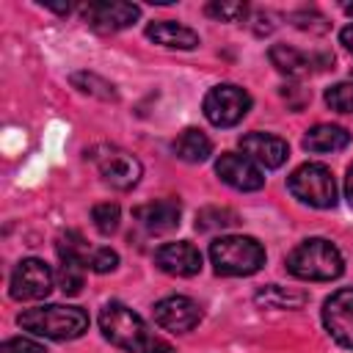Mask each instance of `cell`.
I'll use <instances>...</instances> for the list:
<instances>
[{"mask_svg": "<svg viewBox=\"0 0 353 353\" xmlns=\"http://www.w3.org/2000/svg\"><path fill=\"white\" fill-rule=\"evenodd\" d=\"M99 328L105 339H110L116 347L127 353H174L171 345L154 336L143 323V317L127 309L124 303H116V301L105 303L99 312Z\"/></svg>", "mask_w": 353, "mask_h": 353, "instance_id": "cell-1", "label": "cell"}, {"mask_svg": "<svg viewBox=\"0 0 353 353\" xmlns=\"http://www.w3.org/2000/svg\"><path fill=\"white\" fill-rule=\"evenodd\" d=\"M17 323L44 339H55V342H66V339H77L83 336V331L88 328V314L80 306H63V303H50V306H36V309H25L19 312Z\"/></svg>", "mask_w": 353, "mask_h": 353, "instance_id": "cell-2", "label": "cell"}, {"mask_svg": "<svg viewBox=\"0 0 353 353\" xmlns=\"http://www.w3.org/2000/svg\"><path fill=\"white\" fill-rule=\"evenodd\" d=\"M287 270L303 281H331L345 270L342 254L331 240L309 237L287 256Z\"/></svg>", "mask_w": 353, "mask_h": 353, "instance_id": "cell-3", "label": "cell"}, {"mask_svg": "<svg viewBox=\"0 0 353 353\" xmlns=\"http://www.w3.org/2000/svg\"><path fill=\"white\" fill-rule=\"evenodd\" d=\"M210 259L218 276H251L265 265V248L254 237L226 234L212 240Z\"/></svg>", "mask_w": 353, "mask_h": 353, "instance_id": "cell-4", "label": "cell"}, {"mask_svg": "<svg viewBox=\"0 0 353 353\" xmlns=\"http://www.w3.org/2000/svg\"><path fill=\"white\" fill-rule=\"evenodd\" d=\"M290 193L317 210H328L336 204V182L328 165L323 163H303L301 168H295L287 179Z\"/></svg>", "mask_w": 353, "mask_h": 353, "instance_id": "cell-5", "label": "cell"}, {"mask_svg": "<svg viewBox=\"0 0 353 353\" xmlns=\"http://www.w3.org/2000/svg\"><path fill=\"white\" fill-rule=\"evenodd\" d=\"M248 108H251L248 91H243L240 85H232V83L215 85L204 97V116L215 127H234L248 113Z\"/></svg>", "mask_w": 353, "mask_h": 353, "instance_id": "cell-6", "label": "cell"}, {"mask_svg": "<svg viewBox=\"0 0 353 353\" xmlns=\"http://www.w3.org/2000/svg\"><path fill=\"white\" fill-rule=\"evenodd\" d=\"M91 160L97 163L99 176L116 190H130L141 179L138 157H132L130 152H124L119 146H97V149H91Z\"/></svg>", "mask_w": 353, "mask_h": 353, "instance_id": "cell-7", "label": "cell"}, {"mask_svg": "<svg viewBox=\"0 0 353 353\" xmlns=\"http://www.w3.org/2000/svg\"><path fill=\"white\" fill-rule=\"evenodd\" d=\"M52 270L41 259H22L11 273V298L14 301H41L52 290Z\"/></svg>", "mask_w": 353, "mask_h": 353, "instance_id": "cell-8", "label": "cell"}, {"mask_svg": "<svg viewBox=\"0 0 353 353\" xmlns=\"http://www.w3.org/2000/svg\"><path fill=\"white\" fill-rule=\"evenodd\" d=\"M323 323L342 347H353V287L336 290L323 303Z\"/></svg>", "mask_w": 353, "mask_h": 353, "instance_id": "cell-9", "label": "cell"}, {"mask_svg": "<svg viewBox=\"0 0 353 353\" xmlns=\"http://www.w3.org/2000/svg\"><path fill=\"white\" fill-rule=\"evenodd\" d=\"M154 323L165 331L185 334L201 323V309L196 301H190L185 295H168L154 303Z\"/></svg>", "mask_w": 353, "mask_h": 353, "instance_id": "cell-10", "label": "cell"}, {"mask_svg": "<svg viewBox=\"0 0 353 353\" xmlns=\"http://www.w3.org/2000/svg\"><path fill=\"white\" fill-rule=\"evenodd\" d=\"M85 14V22L97 30V33H116V30H124L130 28L138 17H141V8L132 6V3H88L83 8Z\"/></svg>", "mask_w": 353, "mask_h": 353, "instance_id": "cell-11", "label": "cell"}, {"mask_svg": "<svg viewBox=\"0 0 353 353\" xmlns=\"http://www.w3.org/2000/svg\"><path fill=\"white\" fill-rule=\"evenodd\" d=\"M215 174H218L229 188L243 190V193L259 190V188L265 185V176H262V171L254 165V160H248V157H243V154H234V152H226V154L218 157Z\"/></svg>", "mask_w": 353, "mask_h": 353, "instance_id": "cell-12", "label": "cell"}, {"mask_svg": "<svg viewBox=\"0 0 353 353\" xmlns=\"http://www.w3.org/2000/svg\"><path fill=\"white\" fill-rule=\"evenodd\" d=\"M179 215H182V207H179L176 199H157V201L138 204L132 210V218L149 234H165V232L176 229L179 226Z\"/></svg>", "mask_w": 353, "mask_h": 353, "instance_id": "cell-13", "label": "cell"}, {"mask_svg": "<svg viewBox=\"0 0 353 353\" xmlns=\"http://www.w3.org/2000/svg\"><path fill=\"white\" fill-rule=\"evenodd\" d=\"M154 265L168 276H196L201 270V254L190 243H165L154 251Z\"/></svg>", "mask_w": 353, "mask_h": 353, "instance_id": "cell-14", "label": "cell"}, {"mask_svg": "<svg viewBox=\"0 0 353 353\" xmlns=\"http://www.w3.org/2000/svg\"><path fill=\"white\" fill-rule=\"evenodd\" d=\"M240 149L245 152L248 160L265 165V168H279L290 149H287V141H281L279 135H270V132H248L240 138Z\"/></svg>", "mask_w": 353, "mask_h": 353, "instance_id": "cell-15", "label": "cell"}, {"mask_svg": "<svg viewBox=\"0 0 353 353\" xmlns=\"http://www.w3.org/2000/svg\"><path fill=\"white\" fill-rule=\"evenodd\" d=\"M146 36L154 41V44H163V47H174V50H193L199 44V33L174 22V19H160V22H152L146 28Z\"/></svg>", "mask_w": 353, "mask_h": 353, "instance_id": "cell-16", "label": "cell"}, {"mask_svg": "<svg viewBox=\"0 0 353 353\" xmlns=\"http://www.w3.org/2000/svg\"><path fill=\"white\" fill-rule=\"evenodd\" d=\"M350 143V132L339 124H317L303 135L306 152H342Z\"/></svg>", "mask_w": 353, "mask_h": 353, "instance_id": "cell-17", "label": "cell"}, {"mask_svg": "<svg viewBox=\"0 0 353 353\" xmlns=\"http://www.w3.org/2000/svg\"><path fill=\"white\" fill-rule=\"evenodd\" d=\"M268 55H270V63H273L279 72L290 74V77H303V74H309V72L314 69V63H317V58H312V55H306V52H301V50H295V47H290V44H273Z\"/></svg>", "mask_w": 353, "mask_h": 353, "instance_id": "cell-18", "label": "cell"}, {"mask_svg": "<svg viewBox=\"0 0 353 353\" xmlns=\"http://www.w3.org/2000/svg\"><path fill=\"white\" fill-rule=\"evenodd\" d=\"M171 149H174V154H176L179 160H185V163H204V160L212 154V141H210L201 130L190 127V130H185V132H179V135L174 138Z\"/></svg>", "mask_w": 353, "mask_h": 353, "instance_id": "cell-19", "label": "cell"}, {"mask_svg": "<svg viewBox=\"0 0 353 353\" xmlns=\"http://www.w3.org/2000/svg\"><path fill=\"white\" fill-rule=\"evenodd\" d=\"M256 306H265V309H301L309 295L301 292V290H290V287H279V284H268L265 290H259L254 295Z\"/></svg>", "mask_w": 353, "mask_h": 353, "instance_id": "cell-20", "label": "cell"}, {"mask_svg": "<svg viewBox=\"0 0 353 353\" xmlns=\"http://www.w3.org/2000/svg\"><path fill=\"white\" fill-rule=\"evenodd\" d=\"M55 251H58L61 262H77L83 268H88L91 254H94V248L83 240L80 232H61L55 240Z\"/></svg>", "mask_w": 353, "mask_h": 353, "instance_id": "cell-21", "label": "cell"}, {"mask_svg": "<svg viewBox=\"0 0 353 353\" xmlns=\"http://www.w3.org/2000/svg\"><path fill=\"white\" fill-rule=\"evenodd\" d=\"M237 223V212L229 207H201L196 212V229L199 232H215V229H229Z\"/></svg>", "mask_w": 353, "mask_h": 353, "instance_id": "cell-22", "label": "cell"}, {"mask_svg": "<svg viewBox=\"0 0 353 353\" xmlns=\"http://www.w3.org/2000/svg\"><path fill=\"white\" fill-rule=\"evenodd\" d=\"M69 80H72V85L80 88L83 94H91V97L105 99V102H113V99H116V88H113L108 80H102L99 74H94V72H74Z\"/></svg>", "mask_w": 353, "mask_h": 353, "instance_id": "cell-23", "label": "cell"}, {"mask_svg": "<svg viewBox=\"0 0 353 353\" xmlns=\"http://www.w3.org/2000/svg\"><path fill=\"white\" fill-rule=\"evenodd\" d=\"M119 218H121V210L113 201L94 204V210H91V221H94V226H97L99 234H113L119 229Z\"/></svg>", "mask_w": 353, "mask_h": 353, "instance_id": "cell-24", "label": "cell"}, {"mask_svg": "<svg viewBox=\"0 0 353 353\" xmlns=\"http://www.w3.org/2000/svg\"><path fill=\"white\" fill-rule=\"evenodd\" d=\"M325 105L339 113H353V80L336 83L325 91Z\"/></svg>", "mask_w": 353, "mask_h": 353, "instance_id": "cell-25", "label": "cell"}, {"mask_svg": "<svg viewBox=\"0 0 353 353\" xmlns=\"http://www.w3.org/2000/svg\"><path fill=\"white\" fill-rule=\"evenodd\" d=\"M204 11L210 17H215V19H221V22H240V19L248 17V6L245 3H221V0H215V3H207Z\"/></svg>", "mask_w": 353, "mask_h": 353, "instance_id": "cell-26", "label": "cell"}, {"mask_svg": "<svg viewBox=\"0 0 353 353\" xmlns=\"http://www.w3.org/2000/svg\"><path fill=\"white\" fill-rule=\"evenodd\" d=\"M55 279H58V287L66 295H77L80 287H83V265H77V262H61Z\"/></svg>", "mask_w": 353, "mask_h": 353, "instance_id": "cell-27", "label": "cell"}, {"mask_svg": "<svg viewBox=\"0 0 353 353\" xmlns=\"http://www.w3.org/2000/svg\"><path fill=\"white\" fill-rule=\"evenodd\" d=\"M290 22H292L295 28L312 30V33H325V30H328L325 17L317 14V11H295V14H290Z\"/></svg>", "mask_w": 353, "mask_h": 353, "instance_id": "cell-28", "label": "cell"}, {"mask_svg": "<svg viewBox=\"0 0 353 353\" xmlns=\"http://www.w3.org/2000/svg\"><path fill=\"white\" fill-rule=\"evenodd\" d=\"M116 265H119V254L113 248H94L91 262H88V268L94 273H110Z\"/></svg>", "mask_w": 353, "mask_h": 353, "instance_id": "cell-29", "label": "cell"}, {"mask_svg": "<svg viewBox=\"0 0 353 353\" xmlns=\"http://www.w3.org/2000/svg\"><path fill=\"white\" fill-rule=\"evenodd\" d=\"M3 353H47L44 345L33 342V339H25V336H14L3 345Z\"/></svg>", "mask_w": 353, "mask_h": 353, "instance_id": "cell-30", "label": "cell"}, {"mask_svg": "<svg viewBox=\"0 0 353 353\" xmlns=\"http://www.w3.org/2000/svg\"><path fill=\"white\" fill-rule=\"evenodd\" d=\"M339 41L345 44V50L353 55V22L347 25V28H342V33H339Z\"/></svg>", "mask_w": 353, "mask_h": 353, "instance_id": "cell-31", "label": "cell"}, {"mask_svg": "<svg viewBox=\"0 0 353 353\" xmlns=\"http://www.w3.org/2000/svg\"><path fill=\"white\" fill-rule=\"evenodd\" d=\"M345 199H347V204L353 207V165L347 168V176H345Z\"/></svg>", "mask_w": 353, "mask_h": 353, "instance_id": "cell-32", "label": "cell"}, {"mask_svg": "<svg viewBox=\"0 0 353 353\" xmlns=\"http://www.w3.org/2000/svg\"><path fill=\"white\" fill-rule=\"evenodd\" d=\"M345 11H347V14L353 17V3H350V6H345Z\"/></svg>", "mask_w": 353, "mask_h": 353, "instance_id": "cell-33", "label": "cell"}]
</instances>
